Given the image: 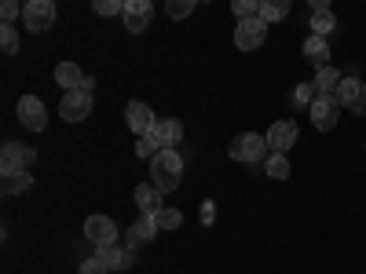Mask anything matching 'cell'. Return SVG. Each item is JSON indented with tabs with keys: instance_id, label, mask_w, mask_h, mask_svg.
<instances>
[{
	"instance_id": "6da1fadb",
	"label": "cell",
	"mask_w": 366,
	"mask_h": 274,
	"mask_svg": "<svg viewBox=\"0 0 366 274\" xmlns=\"http://www.w3.org/2000/svg\"><path fill=\"white\" fill-rule=\"evenodd\" d=\"M179 139H183V121H176V117H158V125L150 128V136H143V139L136 143V158L154 161L162 150H176Z\"/></svg>"
},
{
	"instance_id": "7a4b0ae2",
	"label": "cell",
	"mask_w": 366,
	"mask_h": 274,
	"mask_svg": "<svg viewBox=\"0 0 366 274\" xmlns=\"http://www.w3.org/2000/svg\"><path fill=\"white\" fill-rule=\"evenodd\" d=\"M179 179H183V154L179 150H162V154L150 161V183H154L162 194H169V191L179 187Z\"/></svg>"
},
{
	"instance_id": "3957f363",
	"label": "cell",
	"mask_w": 366,
	"mask_h": 274,
	"mask_svg": "<svg viewBox=\"0 0 366 274\" xmlns=\"http://www.w3.org/2000/svg\"><path fill=\"white\" fill-rule=\"evenodd\" d=\"M227 158H231V161H242V165H264V161L271 158V146H267V139L257 136V132H242V136H234V143L227 146Z\"/></svg>"
},
{
	"instance_id": "277c9868",
	"label": "cell",
	"mask_w": 366,
	"mask_h": 274,
	"mask_svg": "<svg viewBox=\"0 0 366 274\" xmlns=\"http://www.w3.org/2000/svg\"><path fill=\"white\" fill-rule=\"evenodd\" d=\"M55 4L51 0H29V4H22V26L29 29V34H44V29L55 26Z\"/></svg>"
},
{
	"instance_id": "5b68a950",
	"label": "cell",
	"mask_w": 366,
	"mask_h": 274,
	"mask_svg": "<svg viewBox=\"0 0 366 274\" xmlns=\"http://www.w3.org/2000/svg\"><path fill=\"white\" fill-rule=\"evenodd\" d=\"M267 22L257 15V19H242L238 26H234V48L238 51H257L264 41H267Z\"/></svg>"
},
{
	"instance_id": "8992f818",
	"label": "cell",
	"mask_w": 366,
	"mask_h": 274,
	"mask_svg": "<svg viewBox=\"0 0 366 274\" xmlns=\"http://www.w3.org/2000/svg\"><path fill=\"white\" fill-rule=\"evenodd\" d=\"M34 161H37V150L26 146V143L8 139L4 146H0V172H26Z\"/></svg>"
},
{
	"instance_id": "52a82bcc",
	"label": "cell",
	"mask_w": 366,
	"mask_h": 274,
	"mask_svg": "<svg viewBox=\"0 0 366 274\" xmlns=\"http://www.w3.org/2000/svg\"><path fill=\"white\" fill-rule=\"evenodd\" d=\"M337 103L345 106V110H352V113H359V117H366V84L355 77V73H348L341 84H337Z\"/></svg>"
},
{
	"instance_id": "ba28073f",
	"label": "cell",
	"mask_w": 366,
	"mask_h": 274,
	"mask_svg": "<svg viewBox=\"0 0 366 274\" xmlns=\"http://www.w3.org/2000/svg\"><path fill=\"white\" fill-rule=\"evenodd\" d=\"M84 238L96 249H110V245H117V223L110 216H88L84 220Z\"/></svg>"
},
{
	"instance_id": "9c48e42d",
	"label": "cell",
	"mask_w": 366,
	"mask_h": 274,
	"mask_svg": "<svg viewBox=\"0 0 366 274\" xmlns=\"http://www.w3.org/2000/svg\"><path fill=\"white\" fill-rule=\"evenodd\" d=\"M337 117H341L337 96H315V103H312V125L319 132H333V128H337Z\"/></svg>"
},
{
	"instance_id": "30bf717a",
	"label": "cell",
	"mask_w": 366,
	"mask_h": 274,
	"mask_svg": "<svg viewBox=\"0 0 366 274\" xmlns=\"http://www.w3.org/2000/svg\"><path fill=\"white\" fill-rule=\"evenodd\" d=\"M19 121L29 128V132H44L48 128V110L37 96H22L19 99Z\"/></svg>"
},
{
	"instance_id": "8fae6325",
	"label": "cell",
	"mask_w": 366,
	"mask_h": 274,
	"mask_svg": "<svg viewBox=\"0 0 366 274\" xmlns=\"http://www.w3.org/2000/svg\"><path fill=\"white\" fill-rule=\"evenodd\" d=\"M297 136H300V128H297V121H274L271 125V132L264 136L267 139V146H271V154H286V150L297 143Z\"/></svg>"
},
{
	"instance_id": "7c38bea8",
	"label": "cell",
	"mask_w": 366,
	"mask_h": 274,
	"mask_svg": "<svg viewBox=\"0 0 366 274\" xmlns=\"http://www.w3.org/2000/svg\"><path fill=\"white\" fill-rule=\"evenodd\" d=\"M125 121H129V128L136 132V139L150 136V128L158 125V117H154V110H150L147 103H139V99H132V103L125 106Z\"/></svg>"
},
{
	"instance_id": "4fadbf2b",
	"label": "cell",
	"mask_w": 366,
	"mask_h": 274,
	"mask_svg": "<svg viewBox=\"0 0 366 274\" xmlns=\"http://www.w3.org/2000/svg\"><path fill=\"white\" fill-rule=\"evenodd\" d=\"M125 29L129 34H143V29L150 26V19H154V4L150 0H125Z\"/></svg>"
},
{
	"instance_id": "5bb4252c",
	"label": "cell",
	"mask_w": 366,
	"mask_h": 274,
	"mask_svg": "<svg viewBox=\"0 0 366 274\" xmlns=\"http://www.w3.org/2000/svg\"><path fill=\"white\" fill-rule=\"evenodd\" d=\"M59 117L70 121V125L92 117V96H84V91H66L63 103H59Z\"/></svg>"
},
{
	"instance_id": "9a60e30c",
	"label": "cell",
	"mask_w": 366,
	"mask_h": 274,
	"mask_svg": "<svg viewBox=\"0 0 366 274\" xmlns=\"http://www.w3.org/2000/svg\"><path fill=\"white\" fill-rule=\"evenodd\" d=\"M158 238V223H154V216H143V212H139V220L129 227V234H125V245L136 253L139 245H150V241H154Z\"/></svg>"
},
{
	"instance_id": "2e32d148",
	"label": "cell",
	"mask_w": 366,
	"mask_h": 274,
	"mask_svg": "<svg viewBox=\"0 0 366 274\" xmlns=\"http://www.w3.org/2000/svg\"><path fill=\"white\" fill-rule=\"evenodd\" d=\"M96 256L110 267V270H129L136 263V253L129 245H110V249H96Z\"/></svg>"
},
{
	"instance_id": "e0dca14e",
	"label": "cell",
	"mask_w": 366,
	"mask_h": 274,
	"mask_svg": "<svg viewBox=\"0 0 366 274\" xmlns=\"http://www.w3.org/2000/svg\"><path fill=\"white\" fill-rule=\"evenodd\" d=\"M136 205L143 216H154V212L162 208V191L154 187V183H139L136 187Z\"/></svg>"
},
{
	"instance_id": "ac0fdd59",
	"label": "cell",
	"mask_w": 366,
	"mask_h": 274,
	"mask_svg": "<svg viewBox=\"0 0 366 274\" xmlns=\"http://www.w3.org/2000/svg\"><path fill=\"white\" fill-rule=\"evenodd\" d=\"M34 187V176L29 172H0V194H22V191H29Z\"/></svg>"
},
{
	"instance_id": "d6986e66",
	"label": "cell",
	"mask_w": 366,
	"mask_h": 274,
	"mask_svg": "<svg viewBox=\"0 0 366 274\" xmlns=\"http://www.w3.org/2000/svg\"><path fill=\"white\" fill-rule=\"evenodd\" d=\"M84 77H88V73H81L77 63H59V66H55V84L66 88V91H77Z\"/></svg>"
},
{
	"instance_id": "ffe728a7",
	"label": "cell",
	"mask_w": 366,
	"mask_h": 274,
	"mask_svg": "<svg viewBox=\"0 0 366 274\" xmlns=\"http://www.w3.org/2000/svg\"><path fill=\"white\" fill-rule=\"evenodd\" d=\"M304 59H308L312 66H330V44H326V37H308L304 41Z\"/></svg>"
},
{
	"instance_id": "44dd1931",
	"label": "cell",
	"mask_w": 366,
	"mask_h": 274,
	"mask_svg": "<svg viewBox=\"0 0 366 274\" xmlns=\"http://www.w3.org/2000/svg\"><path fill=\"white\" fill-rule=\"evenodd\" d=\"M341 81H345V73H341L337 66H322V70L315 73V91H319V96H333Z\"/></svg>"
},
{
	"instance_id": "7402d4cb",
	"label": "cell",
	"mask_w": 366,
	"mask_h": 274,
	"mask_svg": "<svg viewBox=\"0 0 366 274\" xmlns=\"http://www.w3.org/2000/svg\"><path fill=\"white\" fill-rule=\"evenodd\" d=\"M315 81H300L297 88H293V96H290V106L293 110H312V103H315Z\"/></svg>"
},
{
	"instance_id": "603a6c76",
	"label": "cell",
	"mask_w": 366,
	"mask_h": 274,
	"mask_svg": "<svg viewBox=\"0 0 366 274\" xmlns=\"http://www.w3.org/2000/svg\"><path fill=\"white\" fill-rule=\"evenodd\" d=\"M290 15V0H260V19L271 26V22H282Z\"/></svg>"
},
{
	"instance_id": "cb8c5ba5",
	"label": "cell",
	"mask_w": 366,
	"mask_h": 274,
	"mask_svg": "<svg viewBox=\"0 0 366 274\" xmlns=\"http://www.w3.org/2000/svg\"><path fill=\"white\" fill-rule=\"evenodd\" d=\"M333 29H337L333 11H312V37H330Z\"/></svg>"
},
{
	"instance_id": "d4e9b609",
	"label": "cell",
	"mask_w": 366,
	"mask_h": 274,
	"mask_svg": "<svg viewBox=\"0 0 366 274\" xmlns=\"http://www.w3.org/2000/svg\"><path fill=\"white\" fill-rule=\"evenodd\" d=\"M154 223H158V230H176V227H183V212L162 205V208L154 212Z\"/></svg>"
},
{
	"instance_id": "484cf974",
	"label": "cell",
	"mask_w": 366,
	"mask_h": 274,
	"mask_svg": "<svg viewBox=\"0 0 366 274\" xmlns=\"http://www.w3.org/2000/svg\"><path fill=\"white\" fill-rule=\"evenodd\" d=\"M264 172H267L271 179H290V158H286V154H271V158L264 161Z\"/></svg>"
},
{
	"instance_id": "4316f807",
	"label": "cell",
	"mask_w": 366,
	"mask_h": 274,
	"mask_svg": "<svg viewBox=\"0 0 366 274\" xmlns=\"http://www.w3.org/2000/svg\"><path fill=\"white\" fill-rule=\"evenodd\" d=\"M0 51H4V55L19 51V29L8 26V22H0Z\"/></svg>"
},
{
	"instance_id": "83f0119b",
	"label": "cell",
	"mask_w": 366,
	"mask_h": 274,
	"mask_svg": "<svg viewBox=\"0 0 366 274\" xmlns=\"http://www.w3.org/2000/svg\"><path fill=\"white\" fill-rule=\"evenodd\" d=\"M231 11L238 15V22H242V19H257V15H260V0H234Z\"/></svg>"
},
{
	"instance_id": "f1b7e54d",
	"label": "cell",
	"mask_w": 366,
	"mask_h": 274,
	"mask_svg": "<svg viewBox=\"0 0 366 274\" xmlns=\"http://www.w3.org/2000/svg\"><path fill=\"white\" fill-rule=\"evenodd\" d=\"M169 19H187L194 11V0H169Z\"/></svg>"
},
{
	"instance_id": "f546056e",
	"label": "cell",
	"mask_w": 366,
	"mask_h": 274,
	"mask_svg": "<svg viewBox=\"0 0 366 274\" xmlns=\"http://www.w3.org/2000/svg\"><path fill=\"white\" fill-rule=\"evenodd\" d=\"M92 8H96V15H125V4H121V0H96V4H92Z\"/></svg>"
},
{
	"instance_id": "4dcf8cb0",
	"label": "cell",
	"mask_w": 366,
	"mask_h": 274,
	"mask_svg": "<svg viewBox=\"0 0 366 274\" xmlns=\"http://www.w3.org/2000/svg\"><path fill=\"white\" fill-rule=\"evenodd\" d=\"M110 267L99 260V256H88V260H81V270L77 274H107Z\"/></svg>"
},
{
	"instance_id": "1f68e13d",
	"label": "cell",
	"mask_w": 366,
	"mask_h": 274,
	"mask_svg": "<svg viewBox=\"0 0 366 274\" xmlns=\"http://www.w3.org/2000/svg\"><path fill=\"white\" fill-rule=\"evenodd\" d=\"M19 11H22V8H19V4H15V0H4V4H0V19H4V22H8V26H11V19H15V15H19Z\"/></svg>"
},
{
	"instance_id": "d6a6232c",
	"label": "cell",
	"mask_w": 366,
	"mask_h": 274,
	"mask_svg": "<svg viewBox=\"0 0 366 274\" xmlns=\"http://www.w3.org/2000/svg\"><path fill=\"white\" fill-rule=\"evenodd\" d=\"M217 220V208H212V201H205V208H202V223H212Z\"/></svg>"
},
{
	"instance_id": "836d02e7",
	"label": "cell",
	"mask_w": 366,
	"mask_h": 274,
	"mask_svg": "<svg viewBox=\"0 0 366 274\" xmlns=\"http://www.w3.org/2000/svg\"><path fill=\"white\" fill-rule=\"evenodd\" d=\"M77 91H84V96H92V91H96V77H84Z\"/></svg>"
}]
</instances>
